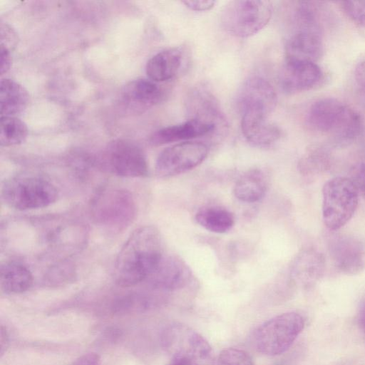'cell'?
<instances>
[{"label": "cell", "instance_id": "17", "mask_svg": "<svg viewBox=\"0 0 365 365\" xmlns=\"http://www.w3.org/2000/svg\"><path fill=\"white\" fill-rule=\"evenodd\" d=\"M322 34L316 30L295 29L285 45V60L316 63L324 51Z\"/></svg>", "mask_w": 365, "mask_h": 365}, {"label": "cell", "instance_id": "34", "mask_svg": "<svg viewBox=\"0 0 365 365\" xmlns=\"http://www.w3.org/2000/svg\"><path fill=\"white\" fill-rule=\"evenodd\" d=\"M73 365H101V358L96 353L84 354L77 358Z\"/></svg>", "mask_w": 365, "mask_h": 365}, {"label": "cell", "instance_id": "24", "mask_svg": "<svg viewBox=\"0 0 365 365\" xmlns=\"http://www.w3.org/2000/svg\"><path fill=\"white\" fill-rule=\"evenodd\" d=\"M267 191V180L263 171L258 168L247 170L236 181L234 195L240 201L252 203L260 200Z\"/></svg>", "mask_w": 365, "mask_h": 365}, {"label": "cell", "instance_id": "13", "mask_svg": "<svg viewBox=\"0 0 365 365\" xmlns=\"http://www.w3.org/2000/svg\"><path fill=\"white\" fill-rule=\"evenodd\" d=\"M322 70L316 63L287 61L279 75L281 88L288 94L310 90L321 83Z\"/></svg>", "mask_w": 365, "mask_h": 365}, {"label": "cell", "instance_id": "14", "mask_svg": "<svg viewBox=\"0 0 365 365\" xmlns=\"http://www.w3.org/2000/svg\"><path fill=\"white\" fill-rule=\"evenodd\" d=\"M190 279L191 271L183 260L163 256L146 281L154 289L171 292L185 287Z\"/></svg>", "mask_w": 365, "mask_h": 365}, {"label": "cell", "instance_id": "32", "mask_svg": "<svg viewBox=\"0 0 365 365\" xmlns=\"http://www.w3.org/2000/svg\"><path fill=\"white\" fill-rule=\"evenodd\" d=\"M351 180L358 190L365 193V162L359 164L354 168Z\"/></svg>", "mask_w": 365, "mask_h": 365}, {"label": "cell", "instance_id": "19", "mask_svg": "<svg viewBox=\"0 0 365 365\" xmlns=\"http://www.w3.org/2000/svg\"><path fill=\"white\" fill-rule=\"evenodd\" d=\"M215 131L217 130L213 125L190 118L185 122L164 127L155 131L150 135L149 142L153 145H162L173 142L190 141Z\"/></svg>", "mask_w": 365, "mask_h": 365}, {"label": "cell", "instance_id": "38", "mask_svg": "<svg viewBox=\"0 0 365 365\" xmlns=\"http://www.w3.org/2000/svg\"><path fill=\"white\" fill-rule=\"evenodd\" d=\"M361 148L363 153L365 155V135L362 137Z\"/></svg>", "mask_w": 365, "mask_h": 365}, {"label": "cell", "instance_id": "29", "mask_svg": "<svg viewBox=\"0 0 365 365\" xmlns=\"http://www.w3.org/2000/svg\"><path fill=\"white\" fill-rule=\"evenodd\" d=\"M340 4L352 21L359 25L365 26V1H341Z\"/></svg>", "mask_w": 365, "mask_h": 365}, {"label": "cell", "instance_id": "9", "mask_svg": "<svg viewBox=\"0 0 365 365\" xmlns=\"http://www.w3.org/2000/svg\"><path fill=\"white\" fill-rule=\"evenodd\" d=\"M99 163L113 175L124 178H143L148 173L146 156L142 148L131 140L115 139L103 150Z\"/></svg>", "mask_w": 365, "mask_h": 365}, {"label": "cell", "instance_id": "15", "mask_svg": "<svg viewBox=\"0 0 365 365\" xmlns=\"http://www.w3.org/2000/svg\"><path fill=\"white\" fill-rule=\"evenodd\" d=\"M163 98L162 88L149 78H138L129 82L120 94L123 106L135 113L146 111L161 102Z\"/></svg>", "mask_w": 365, "mask_h": 365}, {"label": "cell", "instance_id": "30", "mask_svg": "<svg viewBox=\"0 0 365 365\" xmlns=\"http://www.w3.org/2000/svg\"><path fill=\"white\" fill-rule=\"evenodd\" d=\"M357 98L359 103L365 108V60L361 61L354 71Z\"/></svg>", "mask_w": 365, "mask_h": 365}, {"label": "cell", "instance_id": "36", "mask_svg": "<svg viewBox=\"0 0 365 365\" xmlns=\"http://www.w3.org/2000/svg\"><path fill=\"white\" fill-rule=\"evenodd\" d=\"M358 323L361 329L365 331V301L361 305L359 311Z\"/></svg>", "mask_w": 365, "mask_h": 365}, {"label": "cell", "instance_id": "18", "mask_svg": "<svg viewBox=\"0 0 365 365\" xmlns=\"http://www.w3.org/2000/svg\"><path fill=\"white\" fill-rule=\"evenodd\" d=\"M325 269L324 257L313 248L299 252L293 259L289 275L292 281L304 287L312 286L323 275Z\"/></svg>", "mask_w": 365, "mask_h": 365}, {"label": "cell", "instance_id": "26", "mask_svg": "<svg viewBox=\"0 0 365 365\" xmlns=\"http://www.w3.org/2000/svg\"><path fill=\"white\" fill-rule=\"evenodd\" d=\"M28 135L25 123L16 116H1L0 119V145L9 147L21 143Z\"/></svg>", "mask_w": 365, "mask_h": 365}, {"label": "cell", "instance_id": "10", "mask_svg": "<svg viewBox=\"0 0 365 365\" xmlns=\"http://www.w3.org/2000/svg\"><path fill=\"white\" fill-rule=\"evenodd\" d=\"M207 154V146L202 142L184 141L170 145L159 154L155 174L166 178L187 172L201 164Z\"/></svg>", "mask_w": 365, "mask_h": 365}, {"label": "cell", "instance_id": "35", "mask_svg": "<svg viewBox=\"0 0 365 365\" xmlns=\"http://www.w3.org/2000/svg\"><path fill=\"white\" fill-rule=\"evenodd\" d=\"M1 339H0V347H1V356L4 354L6 351L8 344H9V336L6 331V329L4 328L3 326L1 327V333H0Z\"/></svg>", "mask_w": 365, "mask_h": 365}, {"label": "cell", "instance_id": "11", "mask_svg": "<svg viewBox=\"0 0 365 365\" xmlns=\"http://www.w3.org/2000/svg\"><path fill=\"white\" fill-rule=\"evenodd\" d=\"M277 101L273 86L259 76L245 80L237 96V105L241 115L251 113L268 117L274 110Z\"/></svg>", "mask_w": 365, "mask_h": 365}, {"label": "cell", "instance_id": "3", "mask_svg": "<svg viewBox=\"0 0 365 365\" xmlns=\"http://www.w3.org/2000/svg\"><path fill=\"white\" fill-rule=\"evenodd\" d=\"M58 190L46 177L21 172L9 177L1 187V198L9 207L18 210L43 208L55 202Z\"/></svg>", "mask_w": 365, "mask_h": 365}, {"label": "cell", "instance_id": "23", "mask_svg": "<svg viewBox=\"0 0 365 365\" xmlns=\"http://www.w3.org/2000/svg\"><path fill=\"white\" fill-rule=\"evenodd\" d=\"M29 103V94L25 88L10 78H3L0 83V114L1 116H16L21 113Z\"/></svg>", "mask_w": 365, "mask_h": 365}, {"label": "cell", "instance_id": "2", "mask_svg": "<svg viewBox=\"0 0 365 365\" xmlns=\"http://www.w3.org/2000/svg\"><path fill=\"white\" fill-rule=\"evenodd\" d=\"M306 121L309 128L327 135L336 146L347 145L364 133L361 115L333 98L315 101L307 112Z\"/></svg>", "mask_w": 365, "mask_h": 365}, {"label": "cell", "instance_id": "6", "mask_svg": "<svg viewBox=\"0 0 365 365\" xmlns=\"http://www.w3.org/2000/svg\"><path fill=\"white\" fill-rule=\"evenodd\" d=\"M272 13L269 1L235 0L222 8L220 22L230 35L247 38L260 31L269 21Z\"/></svg>", "mask_w": 365, "mask_h": 365}, {"label": "cell", "instance_id": "22", "mask_svg": "<svg viewBox=\"0 0 365 365\" xmlns=\"http://www.w3.org/2000/svg\"><path fill=\"white\" fill-rule=\"evenodd\" d=\"M34 282L29 269L16 261L6 262L0 269V288L6 294H16L28 291Z\"/></svg>", "mask_w": 365, "mask_h": 365}, {"label": "cell", "instance_id": "12", "mask_svg": "<svg viewBox=\"0 0 365 365\" xmlns=\"http://www.w3.org/2000/svg\"><path fill=\"white\" fill-rule=\"evenodd\" d=\"M330 257L338 270L356 274L365 265V243L359 238L346 235L332 236L328 242Z\"/></svg>", "mask_w": 365, "mask_h": 365}, {"label": "cell", "instance_id": "16", "mask_svg": "<svg viewBox=\"0 0 365 365\" xmlns=\"http://www.w3.org/2000/svg\"><path fill=\"white\" fill-rule=\"evenodd\" d=\"M187 108L190 118L212 124L218 131L226 129L227 120L215 96L207 88L196 87L187 98Z\"/></svg>", "mask_w": 365, "mask_h": 365}, {"label": "cell", "instance_id": "37", "mask_svg": "<svg viewBox=\"0 0 365 365\" xmlns=\"http://www.w3.org/2000/svg\"><path fill=\"white\" fill-rule=\"evenodd\" d=\"M168 365H188L185 361L176 359H171Z\"/></svg>", "mask_w": 365, "mask_h": 365}, {"label": "cell", "instance_id": "28", "mask_svg": "<svg viewBox=\"0 0 365 365\" xmlns=\"http://www.w3.org/2000/svg\"><path fill=\"white\" fill-rule=\"evenodd\" d=\"M215 365H255L251 356L244 350L227 348L219 354Z\"/></svg>", "mask_w": 365, "mask_h": 365}, {"label": "cell", "instance_id": "4", "mask_svg": "<svg viewBox=\"0 0 365 365\" xmlns=\"http://www.w3.org/2000/svg\"><path fill=\"white\" fill-rule=\"evenodd\" d=\"M161 343L171 359L184 361L188 365H215L210 344L186 324L173 322L167 326L163 331Z\"/></svg>", "mask_w": 365, "mask_h": 365}, {"label": "cell", "instance_id": "1", "mask_svg": "<svg viewBox=\"0 0 365 365\" xmlns=\"http://www.w3.org/2000/svg\"><path fill=\"white\" fill-rule=\"evenodd\" d=\"M162 240L152 225L135 229L126 240L116 257L114 278L122 287L146 281L162 259Z\"/></svg>", "mask_w": 365, "mask_h": 365}, {"label": "cell", "instance_id": "33", "mask_svg": "<svg viewBox=\"0 0 365 365\" xmlns=\"http://www.w3.org/2000/svg\"><path fill=\"white\" fill-rule=\"evenodd\" d=\"M1 74L6 73L11 65V56L9 47L1 43L0 46Z\"/></svg>", "mask_w": 365, "mask_h": 365}, {"label": "cell", "instance_id": "31", "mask_svg": "<svg viewBox=\"0 0 365 365\" xmlns=\"http://www.w3.org/2000/svg\"><path fill=\"white\" fill-rule=\"evenodd\" d=\"M182 3L190 10L204 11L211 9L216 1L211 0H188L182 1Z\"/></svg>", "mask_w": 365, "mask_h": 365}, {"label": "cell", "instance_id": "20", "mask_svg": "<svg viewBox=\"0 0 365 365\" xmlns=\"http://www.w3.org/2000/svg\"><path fill=\"white\" fill-rule=\"evenodd\" d=\"M241 130L246 140L253 146L266 148L275 143L281 136L279 128L269 123L267 117L251 113L242 114Z\"/></svg>", "mask_w": 365, "mask_h": 365}, {"label": "cell", "instance_id": "5", "mask_svg": "<svg viewBox=\"0 0 365 365\" xmlns=\"http://www.w3.org/2000/svg\"><path fill=\"white\" fill-rule=\"evenodd\" d=\"M304 317L295 312L275 316L255 330L254 344L258 352L277 356L287 351L304 327Z\"/></svg>", "mask_w": 365, "mask_h": 365}, {"label": "cell", "instance_id": "21", "mask_svg": "<svg viewBox=\"0 0 365 365\" xmlns=\"http://www.w3.org/2000/svg\"><path fill=\"white\" fill-rule=\"evenodd\" d=\"M183 61L182 48L173 47L163 50L148 61L146 74L149 79L156 83L171 80L180 73Z\"/></svg>", "mask_w": 365, "mask_h": 365}, {"label": "cell", "instance_id": "7", "mask_svg": "<svg viewBox=\"0 0 365 365\" xmlns=\"http://www.w3.org/2000/svg\"><path fill=\"white\" fill-rule=\"evenodd\" d=\"M359 203V190L351 179L335 177L322 189V218L331 230L346 225L354 215Z\"/></svg>", "mask_w": 365, "mask_h": 365}, {"label": "cell", "instance_id": "8", "mask_svg": "<svg viewBox=\"0 0 365 365\" xmlns=\"http://www.w3.org/2000/svg\"><path fill=\"white\" fill-rule=\"evenodd\" d=\"M135 211L131 194L118 188L101 190L91 203L92 215L96 222L116 231L124 229L132 222Z\"/></svg>", "mask_w": 365, "mask_h": 365}, {"label": "cell", "instance_id": "27", "mask_svg": "<svg viewBox=\"0 0 365 365\" xmlns=\"http://www.w3.org/2000/svg\"><path fill=\"white\" fill-rule=\"evenodd\" d=\"M331 163V155L322 147L309 149L299 161L298 168L303 175H313L328 169Z\"/></svg>", "mask_w": 365, "mask_h": 365}, {"label": "cell", "instance_id": "25", "mask_svg": "<svg viewBox=\"0 0 365 365\" xmlns=\"http://www.w3.org/2000/svg\"><path fill=\"white\" fill-rule=\"evenodd\" d=\"M195 218L201 227L215 233L227 232L235 225L233 214L220 206L203 207L198 210Z\"/></svg>", "mask_w": 365, "mask_h": 365}]
</instances>
